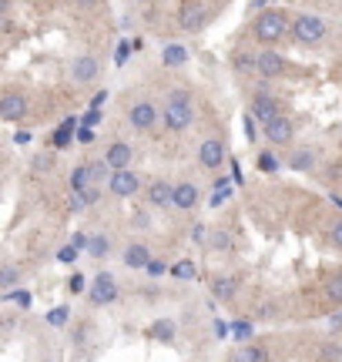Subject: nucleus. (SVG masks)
Segmentation results:
<instances>
[{"mask_svg":"<svg viewBox=\"0 0 342 362\" xmlns=\"http://www.w3.org/2000/svg\"><path fill=\"white\" fill-rule=\"evenodd\" d=\"M161 121L168 131H188L191 121H195V101L184 87H175L168 98H164V107H161Z\"/></svg>","mask_w":342,"mask_h":362,"instance_id":"f257e3e1","label":"nucleus"},{"mask_svg":"<svg viewBox=\"0 0 342 362\" xmlns=\"http://www.w3.org/2000/svg\"><path fill=\"white\" fill-rule=\"evenodd\" d=\"M286 27H289L286 10H279V7H265L262 14L255 17V27H252V30H255L259 44H275V41H282Z\"/></svg>","mask_w":342,"mask_h":362,"instance_id":"f03ea898","label":"nucleus"},{"mask_svg":"<svg viewBox=\"0 0 342 362\" xmlns=\"http://www.w3.org/2000/svg\"><path fill=\"white\" fill-rule=\"evenodd\" d=\"M325 34H329V27L322 17L316 14H295V21H292V41L295 44H306V47H316L325 41Z\"/></svg>","mask_w":342,"mask_h":362,"instance_id":"7ed1b4c3","label":"nucleus"},{"mask_svg":"<svg viewBox=\"0 0 342 362\" xmlns=\"http://www.w3.org/2000/svg\"><path fill=\"white\" fill-rule=\"evenodd\" d=\"M211 17H215V7L198 3V0H191V3H182V7H178V27L188 30V34H195V30L209 27Z\"/></svg>","mask_w":342,"mask_h":362,"instance_id":"20e7f679","label":"nucleus"},{"mask_svg":"<svg viewBox=\"0 0 342 362\" xmlns=\"http://www.w3.org/2000/svg\"><path fill=\"white\" fill-rule=\"evenodd\" d=\"M128 125L134 131H141V134H148V131L158 125V107L148 101V98H138V101L128 104Z\"/></svg>","mask_w":342,"mask_h":362,"instance_id":"39448f33","label":"nucleus"},{"mask_svg":"<svg viewBox=\"0 0 342 362\" xmlns=\"http://www.w3.org/2000/svg\"><path fill=\"white\" fill-rule=\"evenodd\" d=\"M87 299H91V306H111L118 299V279L111 272H98L87 288Z\"/></svg>","mask_w":342,"mask_h":362,"instance_id":"423d86ee","label":"nucleus"},{"mask_svg":"<svg viewBox=\"0 0 342 362\" xmlns=\"http://www.w3.org/2000/svg\"><path fill=\"white\" fill-rule=\"evenodd\" d=\"M282 114H286V111H282V104L275 101L272 94L259 91V94L252 98V118H255V121H259L262 128H265V125H272L275 118H282Z\"/></svg>","mask_w":342,"mask_h":362,"instance_id":"0eeeda50","label":"nucleus"},{"mask_svg":"<svg viewBox=\"0 0 342 362\" xmlns=\"http://www.w3.org/2000/svg\"><path fill=\"white\" fill-rule=\"evenodd\" d=\"M107 191L114 195V198H131V195H138L141 191V175L138 171H114L111 175V181H107Z\"/></svg>","mask_w":342,"mask_h":362,"instance_id":"6e6552de","label":"nucleus"},{"mask_svg":"<svg viewBox=\"0 0 342 362\" xmlns=\"http://www.w3.org/2000/svg\"><path fill=\"white\" fill-rule=\"evenodd\" d=\"M145 202L151 208H171L175 205V184L168 178H155L145 188Z\"/></svg>","mask_w":342,"mask_h":362,"instance_id":"1a4fd4ad","label":"nucleus"},{"mask_svg":"<svg viewBox=\"0 0 342 362\" xmlns=\"http://www.w3.org/2000/svg\"><path fill=\"white\" fill-rule=\"evenodd\" d=\"M131 158H134V148L128 141H111L105 151V164L111 168V175L114 171H128L131 168Z\"/></svg>","mask_w":342,"mask_h":362,"instance_id":"9d476101","label":"nucleus"},{"mask_svg":"<svg viewBox=\"0 0 342 362\" xmlns=\"http://www.w3.org/2000/svg\"><path fill=\"white\" fill-rule=\"evenodd\" d=\"M27 114V94L24 91H3V98H0V118L3 121H21Z\"/></svg>","mask_w":342,"mask_h":362,"instance_id":"9b49d317","label":"nucleus"},{"mask_svg":"<svg viewBox=\"0 0 342 362\" xmlns=\"http://www.w3.org/2000/svg\"><path fill=\"white\" fill-rule=\"evenodd\" d=\"M198 161H202V168L218 171L222 161H225V145H222V138H205V141L198 145Z\"/></svg>","mask_w":342,"mask_h":362,"instance_id":"f8f14e48","label":"nucleus"},{"mask_svg":"<svg viewBox=\"0 0 342 362\" xmlns=\"http://www.w3.org/2000/svg\"><path fill=\"white\" fill-rule=\"evenodd\" d=\"M71 78L78 81V84H94V81L101 78V64H98V57L81 54L78 61L71 64Z\"/></svg>","mask_w":342,"mask_h":362,"instance_id":"ddd939ff","label":"nucleus"},{"mask_svg":"<svg viewBox=\"0 0 342 362\" xmlns=\"http://www.w3.org/2000/svg\"><path fill=\"white\" fill-rule=\"evenodd\" d=\"M262 131L272 145H289L292 138H295V121H292L289 114H282V118H275L272 125H265Z\"/></svg>","mask_w":342,"mask_h":362,"instance_id":"4468645a","label":"nucleus"},{"mask_svg":"<svg viewBox=\"0 0 342 362\" xmlns=\"http://www.w3.org/2000/svg\"><path fill=\"white\" fill-rule=\"evenodd\" d=\"M198 202H202V191H198L195 181H178V184H175V205L171 208L191 211V208H198Z\"/></svg>","mask_w":342,"mask_h":362,"instance_id":"2eb2a0df","label":"nucleus"},{"mask_svg":"<svg viewBox=\"0 0 342 362\" xmlns=\"http://www.w3.org/2000/svg\"><path fill=\"white\" fill-rule=\"evenodd\" d=\"M289 71V64H286V57L282 54H275V51H259V74L262 78H282Z\"/></svg>","mask_w":342,"mask_h":362,"instance_id":"dca6fc26","label":"nucleus"},{"mask_svg":"<svg viewBox=\"0 0 342 362\" xmlns=\"http://www.w3.org/2000/svg\"><path fill=\"white\" fill-rule=\"evenodd\" d=\"M121 262H125L128 268H148V265H151V252H148L141 242H131V245L125 248V259Z\"/></svg>","mask_w":342,"mask_h":362,"instance_id":"f3484780","label":"nucleus"},{"mask_svg":"<svg viewBox=\"0 0 342 362\" xmlns=\"http://www.w3.org/2000/svg\"><path fill=\"white\" fill-rule=\"evenodd\" d=\"M232 362H268L262 345H252V342H245V345H238L235 352H232Z\"/></svg>","mask_w":342,"mask_h":362,"instance_id":"a211bd4d","label":"nucleus"},{"mask_svg":"<svg viewBox=\"0 0 342 362\" xmlns=\"http://www.w3.org/2000/svg\"><path fill=\"white\" fill-rule=\"evenodd\" d=\"M235 285H238V275H218V279H211V295L215 299H232Z\"/></svg>","mask_w":342,"mask_h":362,"instance_id":"6ab92c4d","label":"nucleus"},{"mask_svg":"<svg viewBox=\"0 0 342 362\" xmlns=\"http://www.w3.org/2000/svg\"><path fill=\"white\" fill-rule=\"evenodd\" d=\"M71 188H74V195H84L87 188H94V178H91V168L87 164H78L71 171Z\"/></svg>","mask_w":342,"mask_h":362,"instance_id":"aec40b11","label":"nucleus"},{"mask_svg":"<svg viewBox=\"0 0 342 362\" xmlns=\"http://www.w3.org/2000/svg\"><path fill=\"white\" fill-rule=\"evenodd\" d=\"M235 71L238 74H259V54H248V51H235Z\"/></svg>","mask_w":342,"mask_h":362,"instance_id":"412c9836","label":"nucleus"},{"mask_svg":"<svg viewBox=\"0 0 342 362\" xmlns=\"http://www.w3.org/2000/svg\"><path fill=\"white\" fill-rule=\"evenodd\" d=\"M322 288H325V299H329L332 306H342V272L329 275V279L322 282Z\"/></svg>","mask_w":342,"mask_h":362,"instance_id":"4be33fe9","label":"nucleus"},{"mask_svg":"<svg viewBox=\"0 0 342 362\" xmlns=\"http://www.w3.org/2000/svg\"><path fill=\"white\" fill-rule=\"evenodd\" d=\"M14 285H17V268L10 262H3V268H0V288H3V295L14 292Z\"/></svg>","mask_w":342,"mask_h":362,"instance_id":"5701e85b","label":"nucleus"},{"mask_svg":"<svg viewBox=\"0 0 342 362\" xmlns=\"http://www.w3.org/2000/svg\"><path fill=\"white\" fill-rule=\"evenodd\" d=\"M74 125H78L74 118H67V121L61 125V131H57V138H51V145H54V148H64V145H67V138H71V128H74Z\"/></svg>","mask_w":342,"mask_h":362,"instance_id":"b1692460","label":"nucleus"},{"mask_svg":"<svg viewBox=\"0 0 342 362\" xmlns=\"http://www.w3.org/2000/svg\"><path fill=\"white\" fill-rule=\"evenodd\" d=\"M151 336L161 339V342H171V336H175V326L164 319V322H155V329H151Z\"/></svg>","mask_w":342,"mask_h":362,"instance_id":"393cba45","label":"nucleus"},{"mask_svg":"<svg viewBox=\"0 0 342 362\" xmlns=\"http://www.w3.org/2000/svg\"><path fill=\"white\" fill-rule=\"evenodd\" d=\"M67 319H71V309H67V306H57V309L47 312V326H64Z\"/></svg>","mask_w":342,"mask_h":362,"instance_id":"a878e982","label":"nucleus"},{"mask_svg":"<svg viewBox=\"0 0 342 362\" xmlns=\"http://www.w3.org/2000/svg\"><path fill=\"white\" fill-rule=\"evenodd\" d=\"M87 168H91V178H94V184H98V181H105V178L111 181V175H107L111 168H107V164H105V158H101V161H91Z\"/></svg>","mask_w":342,"mask_h":362,"instance_id":"bb28decb","label":"nucleus"},{"mask_svg":"<svg viewBox=\"0 0 342 362\" xmlns=\"http://www.w3.org/2000/svg\"><path fill=\"white\" fill-rule=\"evenodd\" d=\"M3 302H17L21 309H30V292H17V288H14V292L3 295Z\"/></svg>","mask_w":342,"mask_h":362,"instance_id":"cd10ccee","label":"nucleus"},{"mask_svg":"<svg viewBox=\"0 0 342 362\" xmlns=\"http://www.w3.org/2000/svg\"><path fill=\"white\" fill-rule=\"evenodd\" d=\"M292 168H312V148H302L299 155H292Z\"/></svg>","mask_w":342,"mask_h":362,"instance_id":"c85d7f7f","label":"nucleus"},{"mask_svg":"<svg viewBox=\"0 0 342 362\" xmlns=\"http://www.w3.org/2000/svg\"><path fill=\"white\" fill-rule=\"evenodd\" d=\"M107 245H111V242H107L105 235H94V238H91V255H94V259H101V255L107 252Z\"/></svg>","mask_w":342,"mask_h":362,"instance_id":"c756f323","label":"nucleus"},{"mask_svg":"<svg viewBox=\"0 0 342 362\" xmlns=\"http://www.w3.org/2000/svg\"><path fill=\"white\" fill-rule=\"evenodd\" d=\"M164 61H168V64H184V61H188V54H184L182 47H168Z\"/></svg>","mask_w":342,"mask_h":362,"instance_id":"7c9ffc66","label":"nucleus"},{"mask_svg":"<svg viewBox=\"0 0 342 362\" xmlns=\"http://www.w3.org/2000/svg\"><path fill=\"white\" fill-rule=\"evenodd\" d=\"M175 275H178V279H191V275H195V265H191L188 259L178 262V265H175Z\"/></svg>","mask_w":342,"mask_h":362,"instance_id":"2f4dec72","label":"nucleus"},{"mask_svg":"<svg viewBox=\"0 0 342 362\" xmlns=\"http://www.w3.org/2000/svg\"><path fill=\"white\" fill-rule=\"evenodd\" d=\"M67 288H71L74 295H81V292H84V288H91V285H87V279H84V275H71V282H67Z\"/></svg>","mask_w":342,"mask_h":362,"instance_id":"473e14b6","label":"nucleus"},{"mask_svg":"<svg viewBox=\"0 0 342 362\" xmlns=\"http://www.w3.org/2000/svg\"><path fill=\"white\" fill-rule=\"evenodd\" d=\"M211 245H215V248H228V235H225V228H215V232H211Z\"/></svg>","mask_w":342,"mask_h":362,"instance_id":"72a5a7b5","label":"nucleus"},{"mask_svg":"<svg viewBox=\"0 0 342 362\" xmlns=\"http://www.w3.org/2000/svg\"><path fill=\"white\" fill-rule=\"evenodd\" d=\"M145 272H148V275H155V279H158V275H164V272H168V265H164V262H158V259H151V265H148V268H145Z\"/></svg>","mask_w":342,"mask_h":362,"instance_id":"f704fd0d","label":"nucleus"},{"mask_svg":"<svg viewBox=\"0 0 342 362\" xmlns=\"http://www.w3.org/2000/svg\"><path fill=\"white\" fill-rule=\"evenodd\" d=\"M259 168H262V171H275V168H279V161H275L272 155H262V158H259Z\"/></svg>","mask_w":342,"mask_h":362,"instance_id":"c9c22d12","label":"nucleus"},{"mask_svg":"<svg viewBox=\"0 0 342 362\" xmlns=\"http://www.w3.org/2000/svg\"><path fill=\"white\" fill-rule=\"evenodd\" d=\"M332 245H339V248H342V218L332 225Z\"/></svg>","mask_w":342,"mask_h":362,"instance_id":"e433bc0d","label":"nucleus"},{"mask_svg":"<svg viewBox=\"0 0 342 362\" xmlns=\"http://www.w3.org/2000/svg\"><path fill=\"white\" fill-rule=\"evenodd\" d=\"M74 259H78V248H74V245L61 252V262H67V265H71V262H74Z\"/></svg>","mask_w":342,"mask_h":362,"instance_id":"4c0bfd02","label":"nucleus"},{"mask_svg":"<svg viewBox=\"0 0 342 362\" xmlns=\"http://www.w3.org/2000/svg\"><path fill=\"white\" fill-rule=\"evenodd\" d=\"M107 101V91H98V94H94V98H91V104H94V107H101V104Z\"/></svg>","mask_w":342,"mask_h":362,"instance_id":"58836bf2","label":"nucleus"},{"mask_svg":"<svg viewBox=\"0 0 342 362\" xmlns=\"http://www.w3.org/2000/svg\"><path fill=\"white\" fill-rule=\"evenodd\" d=\"M14 141H17V145H27V141H30V131H17Z\"/></svg>","mask_w":342,"mask_h":362,"instance_id":"ea45409f","label":"nucleus"},{"mask_svg":"<svg viewBox=\"0 0 342 362\" xmlns=\"http://www.w3.org/2000/svg\"><path fill=\"white\" fill-rule=\"evenodd\" d=\"M41 362H54V359H41Z\"/></svg>","mask_w":342,"mask_h":362,"instance_id":"a19ab883","label":"nucleus"}]
</instances>
